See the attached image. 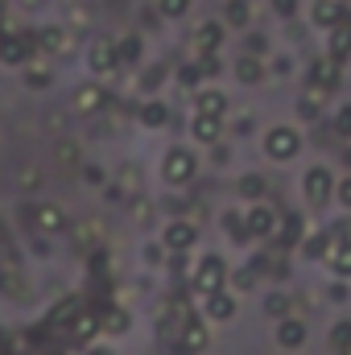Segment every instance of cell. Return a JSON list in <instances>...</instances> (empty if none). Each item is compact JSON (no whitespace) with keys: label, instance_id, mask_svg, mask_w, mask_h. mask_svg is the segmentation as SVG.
I'll list each match as a JSON object with an SVG mask.
<instances>
[{"label":"cell","instance_id":"cell-1","mask_svg":"<svg viewBox=\"0 0 351 355\" xmlns=\"http://www.w3.org/2000/svg\"><path fill=\"white\" fill-rule=\"evenodd\" d=\"M261 145H264V157H268V162L285 166V162H293V157L302 153V145H306V141H302V132H298L293 124H273V128L264 132Z\"/></svg>","mask_w":351,"mask_h":355},{"label":"cell","instance_id":"cell-2","mask_svg":"<svg viewBox=\"0 0 351 355\" xmlns=\"http://www.w3.org/2000/svg\"><path fill=\"white\" fill-rule=\"evenodd\" d=\"M162 178H166V186H190L198 178V157L186 145H170L162 157Z\"/></svg>","mask_w":351,"mask_h":355},{"label":"cell","instance_id":"cell-3","mask_svg":"<svg viewBox=\"0 0 351 355\" xmlns=\"http://www.w3.org/2000/svg\"><path fill=\"white\" fill-rule=\"evenodd\" d=\"M335 182H339V178L331 174L327 166H310V170L302 174V198H306V207H310V211H323V207L335 198Z\"/></svg>","mask_w":351,"mask_h":355},{"label":"cell","instance_id":"cell-4","mask_svg":"<svg viewBox=\"0 0 351 355\" xmlns=\"http://www.w3.org/2000/svg\"><path fill=\"white\" fill-rule=\"evenodd\" d=\"M228 261L223 257H215V252H207L198 265H194V277H190V285H194V293L198 297H207V293H219V289H228Z\"/></svg>","mask_w":351,"mask_h":355},{"label":"cell","instance_id":"cell-5","mask_svg":"<svg viewBox=\"0 0 351 355\" xmlns=\"http://www.w3.org/2000/svg\"><path fill=\"white\" fill-rule=\"evenodd\" d=\"M25 219L37 236H62L71 227L67 207H58V202H33V207H25Z\"/></svg>","mask_w":351,"mask_h":355},{"label":"cell","instance_id":"cell-6","mask_svg":"<svg viewBox=\"0 0 351 355\" xmlns=\"http://www.w3.org/2000/svg\"><path fill=\"white\" fill-rule=\"evenodd\" d=\"M29 58H37V37H33V29H17V33L0 37V62H4V67H25Z\"/></svg>","mask_w":351,"mask_h":355},{"label":"cell","instance_id":"cell-7","mask_svg":"<svg viewBox=\"0 0 351 355\" xmlns=\"http://www.w3.org/2000/svg\"><path fill=\"white\" fill-rule=\"evenodd\" d=\"M33 37H37V54H46V58L71 54V29L67 25H42V29H33Z\"/></svg>","mask_w":351,"mask_h":355},{"label":"cell","instance_id":"cell-8","mask_svg":"<svg viewBox=\"0 0 351 355\" xmlns=\"http://www.w3.org/2000/svg\"><path fill=\"white\" fill-rule=\"evenodd\" d=\"M87 67L91 75H112V71H120V54H116V42L112 37H95L87 46Z\"/></svg>","mask_w":351,"mask_h":355},{"label":"cell","instance_id":"cell-9","mask_svg":"<svg viewBox=\"0 0 351 355\" xmlns=\"http://www.w3.org/2000/svg\"><path fill=\"white\" fill-rule=\"evenodd\" d=\"M343 83V62H335L331 54H323V58H314L310 62V87H318V91H331Z\"/></svg>","mask_w":351,"mask_h":355},{"label":"cell","instance_id":"cell-10","mask_svg":"<svg viewBox=\"0 0 351 355\" xmlns=\"http://www.w3.org/2000/svg\"><path fill=\"white\" fill-rule=\"evenodd\" d=\"M244 227H248V240H268L277 232V211L264 207V202H252L244 211Z\"/></svg>","mask_w":351,"mask_h":355},{"label":"cell","instance_id":"cell-11","mask_svg":"<svg viewBox=\"0 0 351 355\" xmlns=\"http://www.w3.org/2000/svg\"><path fill=\"white\" fill-rule=\"evenodd\" d=\"M190 46H194L198 58L219 54V46H223V25H219V21H198L194 33H190Z\"/></svg>","mask_w":351,"mask_h":355},{"label":"cell","instance_id":"cell-12","mask_svg":"<svg viewBox=\"0 0 351 355\" xmlns=\"http://www.w3.org/2000/svg\"><path fill=\"white\" fill-rule=\"evenodd\" d=\"M162 244H166L170 252H190V248L198 244V223H186V219L166 223V232H162Z\"/></svg>","mask_w":351,"mask_h":355},{"label":"cell","instance_id":"cell-13","mask_svg":"<svg viewBox=\"0 0 351 355\" xmlns=\"http://www.w3.org/2000/svg\"><path fill=\"white\" fill-rule=\"evenodd\" d=\"M108 103H112V95H108L103 83H83V87L75 91V112L79 116H99Z\"/></svg>","mask_w":351,"mask_h":355},{"label":"cell","instance_id":"cell-14","mask_svg":"<svg viewBox=\"0 0 351 355\" xmlns=\"http://www.w3.org/2000/svg\"><path fill=\"white\" fill-rule=\"evenodd\" d=\"M306 339H310V331H306L302 318H289V314L277 318V347H285V352H302Z\"/></svg>","mask_w":351,"mask_h":355},{"label":"cell","instance_id":"cell-15","mask_svg":"<svg viewBox=\"0 0 351 355\" xmlns=\"http://www.w3.org/2000/svg\"><path fill=\"white\" fill-rule=\"evenodd\" d=\"M21 79H25L29 91H46L54 83V62H50L46 54H37V58H29V62L21 67Z\"/></svg>","mask_w":351,"mask_h":355},{"label":"cell","instance_id":"cell-16","mask_svg":"<svg viewBox=\"0 0 351 355\" xmlns=\"http://www.w3.org/2000/svg\"><path fill=\"white\" fill-rule=\"evenodd\" d=\"M203 318H207V322H232V318H236V297H232L228 289L207 293V297H203Z\"/></svg>","mask_w":351,"mask_h":355},{"label":"cell","instance_id":"cell-17","mask_svg":"<svg viewBox=\"0 0 351 355\" xmlns=\"http://www.w3.org/2000/svg\"><path fill=\"white\" fill-rule=\"evenodd\" d=\"M310 21H314L318 29H339V25L348 21V4H343V0H314Z\"/></svg>","mask_w":351,"mask_h":355},{"label":"cell","instance_id":"cell-18","mask_svg":"<svg viewBox=\"0 0 351 355\" xmlns=\"http://www.w3.org/2000/svg\"><path fill=\"white\" fill-rule=\"evenodd\" d=\"M178 335H182V343H186V352H190V355H198V352H207V347H211V331H207V322H203V318H194V314H186V318H182V331H178Z\"/></svg>","mask_w":351,"mask_h":355},{"label":"cell","instance_id":"cell-19","mask_svg":"<svg viewBox=\"0 0 351 355\" xmlns=\"http://www.w3.org/2000/svg\"><path fill=\"white\" fill-rule=\"evenodd\" d=\"M190 137H194L198 145H215V141L223 137V116H203V112H194V116H190Z\"/></svg>","mask_w":351,"mask_h":355},{"label":"cell","instance_id":"cell-20","mask_svg":"<svg viewBox=\"0 0 351 355\" xmlns=\"http://www.w3.org/2000/svg\"><path fill=\"white\" fill-rule=\"evenodd\" d=\"M99 331H103V327H99V310L83 306V310H79V318L71 322V339H75V343H91Z\"/></svg>","mask_w":351,"mask_h":355},{"label":"cell","instance_id":"cell-21","mask_svg":"<svg viewBox=\"0 0 351 355\" xmlns=\"http://www.w3.org/2000/svg\"><path fill=\"white\" fill-rule=\"evenodd\" d=\"M194 112H203V116H223V112H228V95L219 87H203L194 95Z\"/></svg>","mask_w":351,"mask_h":355},{"label":"cell","instance_id":"cell-22","mask_svg":"<svg viewBox=\"0 0 351 355\" xmlns=\"http://www.w3.org/2000/svg\"><path fill=\"white\" fill-rule=\"evenodd\" d=\"M277 240H281V248H298L306 236H302V215L298 211H289L281 223H277Z\"/></svg>","mask_w":351,"mask_h":355},{"label":"cell","instance_id":"cell-23","mask_svg":"<svg viewBox=\"0 0 351 355\" xmlns=\"http://www.w3.org/2000/svg\"><path fill=\"white\" fill-rule=\"evenodd\" d=\"M83 306H87V302L71 293V297H62V302L54 306V314H50V322H54V327H67V331H71V322L79 318V310H83Z\"/></svg>","mask_w":351,"mask_h":355},{"label":"cell","instance_id":"cell-24","mask_svg":"<svg viewBox=\"0 0 351 355\" xmlns=\"http://www.w3.org/2000/svg\"><path fill=\"white\" fill-rule=\"evenodd\" d=\"M99 327H103L108 335H124V331L132 327V318H128L124 306H108V310H99Z\"/></svg>","mask_w":351,"mask_h":355},{"label":"cell","instance_id":"cell-25","mask_svg":"<svg viewBox=\"0 0 351 355\" xmlns=\"http://www.w3.org/2000/svg\"><path fill=\"white\" fill-rule=\"evenodd\" d=\"M327 265L335 277H351V240H335L327 252Z\"/></svg>","mask_w":351,"mask_h":355},{"label":"cell","instance_id":"cell-26","mask_svg":"<svg viewBox=\"0 0 351 355\" xmlns=\"http://www.w3.org/2000/svg\"><path fill=\"white\" fill-rule=\"evenodd\" d=\"M223 25H232V29H248V25H252V4H248V0H228V8H223Z\"/></svg>","mask_w":351,"mask_h":355},{"label":"cell","instance_id":"cell-27","mask_svg":"<svg viewBox=\"0 0 351 355\" xmlns=\"http://www.w3.org/2000/svg\"><path fill=\"white\" fill-rule=\"evenodd\" d=\"M323 103H327V91L306 87V91H302V99H298V116H302V120H318Z\"/></svg>","mask_w":351,"mask_h":355},{"label":"cell","instance_id":"cell-28","mask_svg":"<svg viewBox=\"0 0 351 355\" xmlns=\"http://www.w3.org/2000/svg\"><path fill=\"white\" fill-rule=\"evenodd\" d=\"M264 190H268V182H264V174H244L240 182H236V194L244 198V202H261Z\"/></svg>","mask_w":351,"mask_h":355},{"label":"cell","instance_id":"cell-29","mask_svg":"<svg viewBox=\"0 0 351 355\" xmlns=\"http://www.w3.org/2000/svg\"><path fill=\"white\" fill-rule=\"evenodd\" d=\"M137 120H141L145 128H166V124H170V107H166L162 99H153V103H145V107L137 112Z\"/></svg>","mask_w":351,"mask_h":355},{"label":"cell","instance_id":"cell-30","mask_svg":"<svg viewBox=\"0 0 351 355\" xmlns=\"http://www.w3.org/2000/svg\"><path fill=\"white\" fill-rule=\"evenodd\" d=\"M331 244H335V236L331 232H318V236H306L302 240V252H306V261H327Z\"/></svg>","mask_w":351,"mask_h":355},{"label":"cell","instance_id":"cell-31","mask_svg":"<svg viewBox=\"0 0 351 355\" xmlns=\"http://www.w3.org/2000/svg\"><path fill=\"white\" fill-rule=\"evenodd\" d=\"M236 75H240V83H264V62L257 58V54H244L240 62H236Z\"/></svg>","mask_w":351,"mask_h":355},{"label":"cell","instance_id":"cell-32","mask_svg":"<svg viewBox=\"0 0 351 355\" xmlns=\"http://www.w3.org/2000/svg\"><path fill=\"white\" fill-rule=\"evenodd\" d=\"M335 62H348L351 58V29L348 25H339V29H331V50H327Z\"/></svg>","mask_w":351,"mask_h":355},{"label":"cell","instance_id":"cell-33","mask_svg":"<svg viewBox=\"0 0 351 355\" xmlns=\"http://www.w3.org/2000/svg\"><path fill=\"white\" fill-rule=\"evenodd\" d=\"M141 46H145V42H141L137 33H128V37H120V42H116V54H120V67H124V62H137V58H141Z\"/></svg>","mask_w":351,"mask_h":355},{"label":"cell","instance_id":"cell-34","mask_svg":"<svg viewBox=\"0 0 351 355\" xmlns=\"http://www.w3.org/2000/svg\"><path fill=\"white\" fill-rule=\"evenodd\" d=\"M223 227L232 232V240H236V244H248V227H244V215H240V211L223 215Z\"/></svg>","mask_w":351,"mask_h":355},{"label":"cell","instance_id":"cell-35","mask_svg":"<svg viewBox=\"0 0 351 355\" xmlns=\"http://www.w3.org/2000/svg\"><path fill=\"white\" fill-rule=\"evenodd\" d=\"M331 128H335V137H343V141H351V103H343V107L335 112Z\"/></svg>","mask_w":351,"mask_h":355},{"label":"cell","instance_id":"cell-36","mask_svg":"<svg viewBox=\"0 0 351 355\" xmlns=\"http://www.w3.org/2000/svg\"><path fill=\"white\" fill-rule=\"evenodd\" d=\"M162 83H166V67H162V62H153V67L141 75V91H157Z\"/></svg>","mask_w":351,"mask_h":355},{"label":"cell","instance_id":"cell-37","mask_svg":"<svg viewBox=\"0 0 351 355\" xmlns=\"http://www.w3.org/2000/svg\"><path fill=\"white\" fill-rule=\"evenodd\" d=\"M157 12H162V17H170V21H178V17H186V12H190V0H157Z\"/></svg>","mask_w":351,"mask_h":355},{"label":"cell","instance_id":"cell-38","mask_svg":"<svg viewBox=\"0 0 351 355\" xmlns=\"http://www.w3.org/2000/svg\"><path fill=\"white\" fill-rule=\"evenodd\" d=\"M87 25H91V12L83 8V4H75V8H71V17H67V29H71V33H83Z\"/></svg>","mask_w":351,"mask_h":355},{"label":"cell","instance_id":"cell-39","mask_svg":"<svg viewBox=\"0 0 351 355\" xmlns=\"http://www.w3.org/2000/svg\"><path fill=\"white\" fill-rule=\"evenodd\" d=\"M198 62H186V67H178V87L186 91V87H198Z\"/></svg>","mask_w":351,"mask_h":355},{"label":"cell","instance_id":"cell-40","mask_svg":"<svg viewBox=\"0 0 351 355\" xmlns=\"http://www.w3.org/2000/svg\"><path fill=\"white\" fill-rule=\"evenodd\" d=\"M37 186H42V170H37V166H25V170H21V190L33 194Z\"/></svg>","mask_w":351,"mask_h":355},{"label":"cell","instance_id":"cell-41","mask_svg":"<svg viewBox=\"0 0 351 355\" xmlns=\"http://www.w3.org/2000/svg\"><path fill=\"white\" fill-rule=\"evenodd\" d=\"M335 198H339V207H343V211H351V174L335 182Z\"/></svg>","mask_w":351,"mask_h":355},{"label":"cell","instance_id":"cell-42","mask_svg":"<svg viewBox=\"0 0 351 355\" xmlns=\"http://www.w3.org/2000/svg\"><path fill=\"white\" fill-rule=\"evenodd\" d=\"M198 75H203V79H215V75H219V54L198 58Z\"/></svg>","mask_w":351,"mask_h":355},{"label":"cell","instance_id":"cell-43","mask_svg":"<svg viewBox=\"0 0 351 355\" xmlns=\"http://www.w3.org/2000/svg\"><path fill=\"white\" fill-rule=\"evenodd\" d=\"M75 162H79L75 141H62V145H58V166H75Z\"/></svg>","mask_w":351,"mask_h":355},{"label":"cell","instance_id":"cell-44","mask_svg":"<svg viewBox=\"0 0 351 355\" xmlns=\"http://www.w3.org/2000/svg\"><path fill=\"white\" fill-rule=\"evenodd\" d=\"M264 310H268V314H273V318H285V310H289V302H285V297H281V293H273V297H268V302H264Z\"/></svg>","mask_w":351,"mask_h":355},{"label":"cell","instance_id":"cell-45","mask_svg":"<svg viewBox=\"0 0 351 355\" xmlns=\"http://www.w3.org/2000/svg\"><path fill=\"white\" fill-rule=\"evenodd\" d=\"M298 4H302V0H273V12L289 21V17H298Z\"/></svg>","mask_w":351,"mask_h":355},{"label":"cell","instance_id":"cell-46","mask_svg":"<svg viewBox=\"0 0 351 355\" xmlns=\"http://www.w3.org/2000/svg\"><path fill=\"white\" fill-rule=\"evenodd\" d=\"M79 178H83L87 186H103V170H99V166H87V162H83V170H79Z\"/></svg>","mask_w":351,"mask_h":355},{"label":"cell","instance_id":"cell-47","mask_svg":"<svg viewBox=\"0 0 351 355\" xmlns=\"http://www.w3.org/2000/svg\"><path fill=\"white\" fill-rule=\"evenodd\" d=\"M331 343H335V347H348L351 343V322H339V327L331 331Z\"/></svg>","mask_w":351,"mask_h":355},{"label":"cell","instance_id":"cell-48","mask_svg":"<svg viewBox=\"0 0 351 355\" xmlns=\"http://www.w3.org/2000/svg\"><path fill=\"white\" fill-rule=\"evenodd\" d=\"M166 252H170V248L157 240V244H149V248H145V261H149V265H162V261H166Z\"/></svg>","mask_w":351,"mask_h":355},{"label":"cell","instance_id":"cell-49","mask_svg":"<svg viewBox=\"0 0 351 355\" xmlns=\"http://www.w3.org/2000/svg\"><path fill=\"white\" fill-rule=\"evenodd\" d=\"M0 289H4V293H12V297H17V293H21V289H25V285H21V281H17V272H0Z\"/></svg>","mask_w":351,"mask_h":355},{"label":"cell","instance_id":"cell-50","mask_svg":"<svg viewBox=\"0 0 351 355\" xmlns=\"http://www.w3.org/2000/svg\"><path fill=\"white\" fill-rule=\"evenodd\" d=\"M37 4H46V0H21V8H37Z\"/></svg>","mask_w":351,"mask_h":355},{"label":"cell","instance_id":"cell-51","mask_svg":"<svg viewBox=\"0 0 351 355\" xmlns=\"http://www.w3.org/2000/svg\"><path fill=\"white\" fill-rule=\"evenodd\" d=\"M0 17H8V0H0Z\"/></svg>","mask_w":351,"mask_h":355},{"label":"cell","instance_id":"cell-52","mask_svg":"<svg viewBox=\"0 0 351 355\" xmlns=\"http://www.w3.org/2000/svg\"><path fill=\"white\" fill-rule=\"evenodd\" d=\"M343 162H348V170H351V149H348V153H343Z\"/></svg>","mask_w":351,"mask_h":355},{"label":"cell","instance_id":"cell-53","mask_svg":"<svg viewBox=\"0 0 351 355\" xmlns=\"http://www.w3.org/2000/svg\"><path fill=\"white\" fill-rule=\"evenodd\" d=\"M339 355H351V343H348V347H339Z\"/></svg>","mask_w":351,"mask_h":355},{"label":"cell","instance_id":"cell-54","mask_svg":"<svg viewBox=\"0 0 351 355\" xmlns=\"http://www.w3.org/2000/svg\"><path fill=\"white\" fill-rule=\"evenodd\" d=\"M91 355H112V352H103V347H99V352H91Z\"/></svg>","mask_w":351,"mask_h":355},{"label":"cell","instance_id":"cell-55","mask_svg":"<svg viewBox=\"0 0 351 355\" xmlns=\"http://www.w3.org/2000/svg\"><path fill=\"white\" fill-rule=\"evenodd\" d=\"M343 25H348V29H351V8H348V21H343Z\"/></svg>","mask_w":351,"mask_h":355},{"label":"cell","instance_id":"cell-56","mask_svg":"<svg viewBox=\"0 0 351 355\" xmlns=\"http://www.w3.org/2000/svg\"><path fill=\"white\" fill-rule=\"evenodd\" d=\"M0 355H8V352H0Z\"/></svg>","mask_w":351,"mask_h":355}]
</instances>
